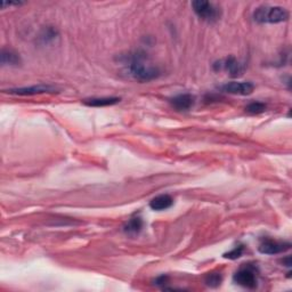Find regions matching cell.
Wrapping results in <instances>:
<instances>
[{
    "label": "cell",
    "mask_w": 292,
    "mask_h": 292,
    "mask_svg": "<svg viewBox=\"0 0 292 292\" xmlns=\"http://www.w3.org/2000/svg\"><path fill=\"white\" fill-rule=\"evenodd\" d=\"M119 62L123 65L127 75L139 82L152 81L158 79L161 75L159 67L151 63L144 51L136 50L126 55H120Z\"/></svg>",
    "instance_id": "obj_1"
},
{
    "label": "cell",
    "mask_w": 292,
    "mask_h": 292,
    "mask_svg": "<svg viewBox=\"0 0 292 292\" xmlns=\"http://www.w3.org/2000/svg\"><path fill=\"white\" fill-rule=\"evenodd\" d=\"M289 19V12L284 7L263 5L253 12V20L257 23L276 24L285 22Z\"/></svg>",
    "instance_id": "obj_2"
},
{
    "label": "cell",
    "mask_w": 292,
    "mask_h": 292,
    "mask_svg": "<svg viewBox=\"0 0 292 292\" xmlns=\"http://www.w3.org/2000/svg\"><path fill=\"white\" fill-rule=\"evenodd\" d=\"M192 7L197 16L209 23L216 22L222 15L221 8L216 6L213 3L205 2V0H196V2H193Z\"/></svg>",
    "instance_id": "obj_3"
},
{
    "label": "cell",
    "mask_w": 292,
    "mask_h": 292,
    "mask_svg": "<svg viewBox=\"0 0 292 292\" xmlns=\"http://www.w3.org/2000/svg\"><path fill=\"white\" fill-rule=\"evenodd\" d=\"M234 283L246 289H254L258 284L257 269L254 266L247 265L240 268L233 276Z\"/></svg>",
    "instance_id": "obj_4"
},
{
    "label": "cell",
    "mask_w": 292,
    "mask_h": 292,
    "mask_svg": "<svg viewBox=\"0 0 292 292\" xmlns=\"http://www.w3.org/2000/svg\"><path fill=\"white\" fill-rule=\"evenodd\" d=\"M213 69H215L216 71L225 70L226 72L229 73V76L231 77L238 78L243 75L244 69H246V67H244L243 64L240 63L235 57L229 56V57H226L225 60H221V61L216 62V63L213 64Z\"/></svg>",
    "instance_id": "obj_5"
},
{
    "label": "cell",
    "mask_w": 292,
    "mask_h": 292,
    "mask_svg": "<svg viewBox=\"0 0 292 292\" xmlns=\"http://www.w3.org/2000/svg\"><path fill=\"white\" fill-rule=\"evenodd\" d=\"M290 249H291V243L274 241V240L270 239L264 240L258 248L259 252H262L264 254H279L288 251Z\"/></svg>",
    "instance_id": "obj_6"
},
{
    "label": "cell",
    "mask_w": 292,
    "mask_h": 292,
    "mask_svg": "<svg viewBox=\"0 0 292 292\" xmlns=\"http://www.w3.org/2000/svg\"><path fill=\"white\" fill-rule=\"evenodd\" d=\"M221 89L224 93L232 94V95H240V96H247L252 94L254 90L253 83L244 81V82H239V81H232L227 82L225 85H223L221 87Z\"/></svg>",
    "instance_id": "obj_7"
},
{
    "label": "cell",
    "mask_w": 292,
    "mask_h": 292,
    "mask_svg": "<svg viewBox=\"0 0 292 292\" xmlns=\"http://www.w3.org/2000/svg\"><path fill=\"white\" fill-rule=\"evenodd\" d=\"M9 94L19 96H31V95H39V94L45 93H54L56 88L49 85H35L30 87H21V88H13V89L6 90Z\"/></svg>",
    "instance_id": "obj_8"
},
{
    "label": "cell",
    "mask_w": 292,
    "mask_h": 292,
    "mask_svg": "<svg viewBox=\"0 0 292 292\" xmlns=\"http://www.w3.org/2000/svg\"><path fill=\"white\" fill-rule=\"evenodd\" d=\"M170 104L177 111H189L195 104V96L192 94H179L170 100Z\"/></svg>",
    "instance_id": "obj_9"
},
{
    "label": "cell",
    "mask_w": 292,
    "mask_h": 292,
    "mask_svg": "<svg viewBox=\"0 0 292 292\" xmlns=\"http://www.w3.org/2000/svg\"><path fill=\"white\" fill-rule=\"evenodd\" d=\"M174 205V199L169 194H161L151 200L150 207L154 211H163Z\"/></svg>",
    "instance_id": "obj_10"
},
{
    "label": "cell",
    "mask_w": 292,
    "mask_h": 292,
    "mask_svg": "<svg viewBox=\"0 0 292 292\" xmlns=\"http://www.w3.org/2000/svg\"><path fill=\"white\" fill-rule=\"evenodd\" d=\"M121 98L120 97H95V98H87V100H83V104L87 106H93V107H104V106H112L116 105Z\"/></svg>",
    "instance_id": "obj_11"
},
{
    "label": "cell",
    "mask_w": 292,
    "mask_h": 292,
    "mask_svg": "<svg viewBox=\"0 0 292 292\" xmlns=\"http://www.w3.org/2000/svg\"><path fill=\"white\" fill-rule=\"evenodd\" d=\"M144 226V222L142 217L139 216H135L129 219V221L123 225V232L127 234V235L134 236L137 235V234L140 233V231L143 229Z\"/></svg>",
    "instance_id": "obj_12"
},
{
    "label": "cell",
    "mask_w": 292,
    "mask_h": 292,
    "mask_svg": "<svg viewBox=\"0 0 292 292\" xmlns=\"http://www.w3.org/2000/svg\"><path fill=\"white\" fill-rule=\"evenodd\" d=\"M2 64L3 65H14L16 66L21 64V57L19 54L13 50L3 49L2 51Z\"/></svg>",
    "instance_id": "obj_13"
},
{
    "label": "cell",
    "mask_w": 292,
    "mask_h": 292,
    "mask_svg": "<svg viewBox=\"0 0 292 292\" xmlns=\"http://www.w3.org/2000/svg\"><path fill=\"white\" fill-rule=\"evenodd\" d=\"M223 281V276L221 273H209L205 279V283L210 288H217L221 285Z\"/></svg>",
    "instance_id": "obj_14"
},
{
    "label": "cell",
    "mask_w": 292,
    "mask_h": 292,
    "mask_svg": "<svg viewBox=\"0 0 292 292\" xmlns=\"http://www.w3.org/2000/svg\"><path fill=\"white\" fill-rule=\"evenodd\" d=\"M267 105L262 102H252L246 106V111L250 114H260L266 111Z\"/></svg>",
    "instance_id": "obj_15"
},
{
    "label": "cell",
    "mask_w": 292,
    "mask_h": 292,
    "mask_svg": "<svg viewBox=\"0 0 292 292\" xmlns=\"http://www.w3.org/2000/svg\"><path fill=\"white\" fill-rule=\"evenodd\" d=\"M57 35H59V33H57V31L54 28L48 27V28H46L44 30L43 33H41L40 39L43 40L44 44H48V43H51V41H54L56 39Z\"/></svg>",
    "instance_id": "obj_16"
},
{
    "label": "cell",
    "mask_w": 292,
    "mask_h": 292,
    "mask_svg": "<svg viewBox=\"0 0 292 292\" xmlns=\"http://www.w3.org/2000/svg\"><path fill=\"white\" fill-rule=\"evenodd\" d=\"M243 252H244V246H242V244H240V246H236L233 250H231V251L224 253V258L231 259V260H235V259L241 257V256L243 254Z\"/></svg>",
    "instance_id": "obj_17"
},
{
    "label": "cell",
    "mask_w": 292,
    "mask_h": 292,
    "mask_svg": "<svg viewBox=\"0 0 292 292\" xmlns=\"http://www.w3.org/2000/svg\"><path fill=\"white\" fill-rule=\"evenodd\" d=\"M168 282H169V278L167 275H161L159 278H156L154 281L155 285H166Z\"/></svg>",
    "instance_id": "obj_18"
}]
</instances>
